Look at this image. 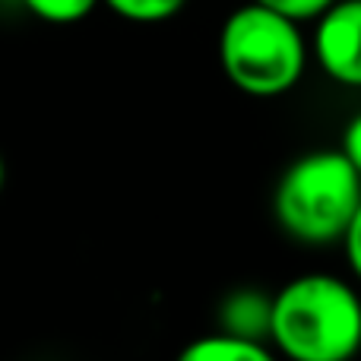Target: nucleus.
<instances>
[{
  "label": "nucleus",
  "instance_id": "obj_1",
  "mask_svg": "<svg viewBox=\"0 0 361 361\" xmlns=\"http://www.w3.org/2000/svg\"><path fill=\"white\" fill-rule=\"evenodd\" d=\"M269 345L286 361H352L361 352V295L333 273H301L273 295Z\"/></svg>",
  "mask_w": 361,
  "mask_h": 361
},
{
  "label": "nucleus",
  "instance_id": "obj_2",
  "mask_svg": "<svg viewBox=\"0 0 361 361\" xmlns=\"http://www.w3.org/2000/svg\"><path fill=\"white\" fill-rule=\"evenodd\" d=\"M311 42L301 23L276 10L241 4L219 29V63L238 92L250 99H279L307 73Z\"/></svg>",
  "mask_w": 361,
  "mask_h": 361
},
{
  "label": "nucleus",
  "instance_id": "obj_3",
  "mask_svg": "<svg viewBox=\"0 0 361 361\" xmlns=\"http://www.w3.org/2000/svg\"><path fill=\"white\" fill-rule=\"evenodd\" d=\"M361 206V175L343 149L298 156L276 180L273 216L292 241L307 247L343 244Z\"/></svg>",
  "mask_w": 361,
  "mask_h": 361
},
{
  "label": "nucleus",
  "instance_id": "obj_4",
  "mask_svg": "<svg viewBox=\"0 0 361 361\" xmlns=\"http://www.w3.org/2000/svg\"><path fill=\"white\" fill-rule=\"evenodd\" d=\"M311 57L326 80L361 89V0H336L314 23Z\"/></svg>",
  "mask_w": 361,
  "mask_h": 361
},
{
  "label": "nucleus",
  "instance_id": "obj_5",
  "mask_svg": "<svg viewBox=\"0 0 361 361\" xmlns=\"http://www.w3.org/2000/svg\"><path fill=\"white\" fill-rule=\"evenodd\" d=\"M219 333L269 343L273 336V295L260 288H235L219 305Z\"/></svg>",
  "mask_w": 361,
  "mask_h": 361
},
{
  "label": "nucleus",
  "instance_id": "obj_6",
  "mask_svg": "<svg viewBox=\"0 0 361 361\" xmlns=\"http://www.w3.org/2000/svg\"><path fill=\"white\" fill-rule=\"evenodd\" d=\"M175 361H279V352L269 343L238 339L228 333H206L197 336L178 352Z\"/></svg>",
  "mask_w": 361,
  "mask_h": 361
},
{
  "label": "nucleus",
  "instance_id": "obj_7",
  "mask_svg": "<svg viewBox=\"0 0 361 361\" xmlns=\"http://www.w3.org/2000/svg\"><path fill=\"white\" fill-rule=\"evenodd\" d=\"M114 16L127 19V23L140 25H156L175 19L180 10L187 6V0H102Z\"/></svg>",
  "mask_w": 361,
  "mask_h": 361
},
{
  "label": "nucleus",
  "instance_id": "obj_8",
  "mask_svg": "<svg viewBox=\"0 0 361 361\" xmlns=\"http://www.w3.org/2000/svg\"><path fill=\"white\" fill-rule=\"evenodd\" d=\"M38 23L48 25H76L86 16H92V10L102 0H19Z\"/></svg>",
  "mask_w": 361,
  "mask_h": 361
},
{
  "label": "nucleus",
  "instance_id": "obj_9",
  "mask_svg": "<svg viewBox=\"0 0 361 361\" xmlns=\"http://www.w3.org/2000/svg\"><path fill=\"white\" fill-rule=\"evenodd\" d=\"M254 4L267 6V10H276V13H282V16L305 25V23H317L336 0H254Z\"/></svg>",
  "mask_w": 361,
  "mask_h": 361
},
{
  "label": "nucleus",
  "instance_id": "obj_10",
  "mask_svg": "<svg viewBox=\"0 0 361 361\" xmlns=\"http://www.w3.org/2000/svg\"><path fill=\"white\" fill-rule=\"evenodd\" d=\"M343 254H345V263H349L352 276L361 282V206H358L355 219H352L349 231H345V238H343Z\"/></svg>",
  "mask_w": 361,
  "mask_h": 361
},
{
  "label": "nucleus",
  "instance_id": "obj_11",
  "mask_svg": "<svg viewBox=\"0 0 361 361\" xmlns=\"http://www.w3.org/2000/svg\"><path fill=\"white\" fill-rule=\"evenodd\" d=\"M339 149H343V156L355 165L358 175H361V111L349 118V124H345V130H343V143H339Z\"/></svg>",
  "mask_w": 361,
  "mask_h": 361
},
{
  "label": "nucleus",
  "instance_id": "obj_12",
  "mask_svg": "<svg viewBox=\"0 0 361 361\" xmlns=\"http://www.w3.org/2000/svg\"><path fill=\"white\" fill-rule=\"evenodd\" d=\"M4 180H6V165H4V156H0V190H4Z\"/></svg>",
  "mask_w": 361,
  "mask_h": 361
}]
</instances>
